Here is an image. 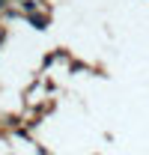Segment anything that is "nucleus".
<instances>
[{
  "label": "nucleus",
  "instance_id": "nucleus-1",
  "mask_svg": "<svg viewBox=\"0 0 149 155\" xmlns=\"http://www.w3.org/2000/svg\"><path fill=\"white\" fill-rule=\"evenodd\" d=\"M27 21H30L36 30H48V24H51V15H48V12H36V15H27Z\"/></svg>",
  "mask_w": 149,
  "mask_h": 155
},
{
  "label": "nucleus",
  "instance_id": "nucleus-2",
  "mask_svg": "<svg viewBox=\"0 0 149 155\" xmlns=\"http://www.w3.org/2000/svg\"><path fill=\"white\" fill-rule=\"evenodd\" d=\"M39 6H42V0H24L21 3V9H24V15H36Z\"/></svg>",
  "mask_w": 149,
  "mask_h": 155
},
{
  "label": "nucleus",
  "instance_id": "nucleus-3",
  "mask_svg": "<svg viewBox=\"0 0 149 155\" xmlns=\"http://www.w3.org/2000/svg\"><path fill=\"white\" fill-rule=\"evenodd\" d=\"M9 3L12 0H0V12H9Z\"/></svg>",
  "mask_w": 149,
  "mask_h": 155
},
{
  "label": "nucleus",
  "instance_id": "nucleus-4",
  "mask_svg": "<svg viewBox=\"0 0 149 155\" xmlns=\"http://www.w3.org/2000/svg\"><path fill=\"white\" fill-rule=\"evenodd\" d=\"M3 42H6V27L0 24V45H3Z\"/></svg>",
  "mask_w": 149,
  "mask_h": 155
},
{
  "label": "nucleus",
  "instance_id": "nucleus-5",
  "mask_svg": "<svg viewBox=\"0 0 149 155\" xmlns=\"http://www.w3.org/2000/svg\"><path fill=\"white\" fill-rule=\"evenodd\" d=\"M12 3H24V0H12Z\"/></svg>",
  "mask_w": 149,
  "mask_h": 155
}]
</instances>
